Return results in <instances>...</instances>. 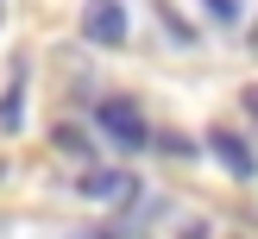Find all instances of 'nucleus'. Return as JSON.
Wrapping results in <instances>:
<instances>
[{"label": "nucleus", "instance_id": "obj_1", "mask_svg": "<svg viewBox=\"0 0 258 239\" xmlns=\"http://www.w3.org/2000/svg\"><path fill=\"white\" fill-rule=\"evenodd\" d=\"M95 126L113 138V151H145L151 145V126H145V113H139V101H126V95H107L95 107Z\"/></svg>", "mask_w": 258, "mask_h": 239}, {"label": "nucleus", "instance_id": "obj_4", "mask_svg": "<svg viewBox=\"0 0 258 239\" xmlns=\"http://www.w3.org/2000/svg\"><path fill=\"white\" fill-rule=\"evenodd\" d=\"M82 195H88V201H107V208H120V201L139 195V176H133V170H88V176H82Z\"/></svg>", "mask_w": 258, "mask_h": 239}, {"label": "nucleus", "instance_id": "obj_6", "mask_svg": "<svg viewBox=\"0 0 258 239\" xmlns=\"http://www.w3.org/2000/svg\"><path fill=\"white\" fill-rule=\"evenodd\" d=\"M50 145H57L63 157H95V145H88L82 126H57V132H50Z\"/></svg>", "mask_w": 258, "mask_h": 239}, {"label": "nucleus", "instance_id": "obj_7", "mask_svg": "<svg viewBox=\"0 0 258 239\" xmlns=\"http://www.w3.org/2000/svg\"><path fill=\"white\" fill-rule=\"evenodd\" d=\"M208 19L214 25H233L239 19V0H208Z\"/></svg>", "mask_w": 258, "mask_h": 239}, {"label": "nucleus", "instance_id": "obj_3", "mask_svg": "<svg viewBox=\"0 0 258 239\" xmlns=\"http://www.w3.org/2000/svg\"><path fill=\"white\" fill-rule=\"evenodd\" d=\"M208 151L221 157V170H227V176H239V183H252V176H258V157H252V145L233 132V126H214V132H208Z\"/></svg>", "mask_w": 258, "mask_h": 239}, {"label": "nucleus", "instance_id": "obj_2", "mask_svg": "<svg viewBox=\"0 0 258 239\" xmlns=\"http://www.w3.org/2000/svg\"><path fill=\"white\" fill-rule=\"evenodd\" d=\"M126 32H133V25H126V7H120V0H88V7H82V38L95 50H120Z\"/></svg>", "mask_w": 258, "mask_h": 239}, {"label": "nucleus", "instance_id": "obj_8", "mask_svg": "<svg viewBox=\"0 0 258 239\" xmlns=\"http://www.w3.org/2000/svg\"><path fill=\"white\" fill-rule=\"evenodd\" d=\"M239 107H246L252 120H258V82H252V88H239Z\"/></svg>", "mask_w": 258, "mask_h": 239}, {"label": "nucleus", "instance_id": "obj_11", "mask_svg": "<svg viewBox=\"0 0 258 239\" xmlns=\"http://www.w3.org/2000/svg\"><path fill=\"white\" fill-rule=\"evenodd\" d=\"M76 239H113V233H76Z\"/></svg>", "mask_w": 258, "mask_h": 239}, {"label": "nucleus", "instance_id": "obj_9", "mask_svg": "<svg viewBox=\"0 0 258 239\" xmlns=\"http://www.w3.org/2000/svg\"><path fill=\"white\" fill-rule=\"evenodd\" d=\"M246 50H252V57H258V19H252V32H246Z\"/></svg>", "mask_w": 258, "mask_h": 239}, {"label": "nucleus", "instance_id": "obj_10", "mask_svg": "<svg viewBox=\"0 0 258 239\" xmlns=\"http://www.w3.org/2000/svg\"><path fill=\"white\" fill-rule=\"evenodd\" d=\"M183 239H208V226H202V220H196V226H189V233H183Z\"/></svg>", "mask_w": 258, "mask_h": 239}, {"label": "nucleus", "instance_id": "obj_5", "mask_svg": "<svg viewBox=\"0 0 258 239\" xmlns=\"http://www.w3.org/2000/svg\"><path fill=\"white\" fill-rule=\"evenodd\" d=\"M19 126H25V75L13 69L7 95H0V132H19Z\"/></svg>", "mask_w": 258, "mask_h": 239}]
</instances>
